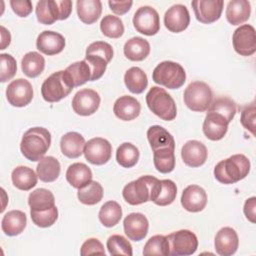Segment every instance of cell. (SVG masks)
<instances>
[{"label":"cell","mask_w":256,"mask_h":256,"mask_svg":"<svg viewBox=\"0 0 256 256\" xmlns=\"http://www.w3.org/2000/svg\"><path fill=\"white\" fill-rule=\"evenodd\" d=\"M28 204L30 206V210H46L55 206V198L50 190L38 188L29 194Z\"/></svg>","instance_id":"cell-38"},{"label":"cell","mask_w":256,"mask_h":256,"mask_svg":"<svg viewBox=\"0 0 256 256\" xmlns=\"http://www.w3.org/2000/svg\"><path fill=\"white\" fill-rule=\"evenodd\" d=\"M175 148H161L153 151L154 166L157 171L163 174L170 173L175 168Z\"/></svg>","instance_id":"cell-37"},{"label":"cell","mask_w":256,"mask_h":256,"mask_svg":"<svg viewBox=\"0 0 256 256\" xmlns=\"http://www.w3.org/2000/svg\"><path fill=\"white\" fill-rule=\"evenodd\" d=\"M141 111L140 102L129 95L119 97L113 106V112L117 118L123 121H131L137 118Z\"/></svg>","instance_id":"cell-24"},{"label":"cell","mask_w":256,"mask_h":256,"mask_svg":"<svg viewBox=\"0 0 256 256\" xmlns=\"http://www.w3.org/2000/svg\"><path fill=\"white\" fill-rule=\"evenodd\" d=\"M80 254L82 256L93 255V254L105 255V250H104L103 244L97 238H89L82 244L80 249Z\"/></svg>","instance_id":"cell-50"},{"label":"cell","mask_w":256,"mask_h":256,"mask_svg":"<svg viewBox=\"0 0 256 256\" xmlns=\"http://www.w3.org/2000/svg\"><path fill=\"white\" fill-rule=\"evenodd\" d=\"M123 51L129 60L142 61L150 53V44L142 37H132L124 44Z\"/></svg>","instance_id":"cell-30"},{"label":"cell","mask_w":256,"mask_h":256,"mask_svg":"<svg viewBox=\"0 0 256 256\" xmlns=\"http://www.w3.org/2000/svg\"><path fill=\"white\" fill-rule=\"evenodd\" d=\"M27 224V217L23 211L11 210L7 212L1 221L2 231L8 236H16L22 233Z\"/></svg>","instance_id":"cell-26"},{"label":"cell","mask_w":256,"mask_h":256,"mask_svg":"<svg viewBox=\"0 0 256 256\" xmlns=\"http://www.w3.org/2000/svg\"><path fill=\"white\" fill-rule=\"evenodd\" d=\"M65 71L70 76L74 87L81 86L85 84L87 81H91V68L89 64L85 61H77L71 65H69Z\"/></svg>","instance_id":"cell-39"},{"label":"cell","mask_w":256,"mask_h":256,"mask_svg":"<svg viewBox=\"0 0 256 256\" xmlns=\"http://www.w3.org/2000/svg\"><path fill=\"white\" fill-rule=\"evenodd\" d=\"M73 82L65 70L51 74L41 86V94L45 101L54 103L68 96L73 90Z\"/></svg>","instance_id":"cell-5"},{"label":"cell","mask_w":256,"mask_h":256,"mask_svg":"<svg viewBox=\"0 0 256 256\" xmlns=\"http://www.w3.org/2000/svg\"><path fill=\"white\" fill-rule=\"evenodd\" d=\"M60 163L53 156L43 157L36 168V173L38 178L46 183L55 181L60 174Z\"/></svg>","instance_id":"cell-33"},{"label":"cell","mask_w":256,"mask_h":256,"mask_svg":"<svg viewBox=\"0 0 256 256\" xmlns=\"http://www.w3.org/2000/svg\"><path fill=\"white\" fill-rule=\"evenodd\" d=\"M36 47L45 55H56L64 49L65 38L58 32L45 30L38 35Z\"/></svg>","instance_id":"cell-23"},{"label":"cell","mask_w":256,"mask_h":256,"mask_svg":"<svg viewBox=\"0 0 256 256\" xmlns=\"http://www.w3.org/2000/svg\"><path fill=\"white\" fill-rule=\"evenodd\" d=\"M255 104L251 103L248 106H245L241 111V124L247 130H249L253 135H255Z\"/></svg>","instance_id":"cell-49"},{"label":"cell","mask_w":256,"mask_h":256,"mask_svg":"<svg viewBox=\"0 0 256 256\" xmlns=\"http://www.w3.org/2000/svg\"><path fill=\"white\" fill-rule=\"evenodd\" d=\"M6 98L14 107H24L33 99V88L31 83L23 78L11 81L6 88Z\"/></svg>","instance_id":"cell-13"},{"label":"cell","mask_w":256,"mask_h":256,"mask_svg":"<svg viewBox=\"0 0 256 256\" xmlns=\"http://www.w3.org/2000/svg\"><path fill=\"white\" fill-rule=\"evenodd\" d=\"M255 210H256V198L251 197L245 201L243 211L246 218L252 223H255Z\"/></svg>","instance_id":"cell-53"},{"label":"cell","mask_w":256,"mask_h":256,"mask_svg":"<svg viewBox=\"0 0 256 256\" xmlns=\"http://www.w3.org/2000/svg\"><path fill=\"white\" fill-rule=\"evenodd\" d=\"M143 255H169V242L164 235L152 236L144 245Z\"/></svg>","instance_id":"cell-44"},{"label":"cell","mask_w":256,"mask_h":256,"mask_svg":"<svg viewBox=\"0 0 256 256\" xmlns=\"http://www.w3.org/2000/svg\"><path fill=\"white\" fill-rule=\"evenodd\" d=\"M133 26L137 32L152 36L160 30V19L158 12L151 6H141L133 16Z\"/></svg>","instance_id":"cell-11"},{"label":"cell","mask_w":256,"mask_h":256,"mask_svg":"<svg viewBox=\"0 0 256 256\" xmlns=\"http://www.w3.org/2000/svg\"><path fill=\"white\" fill-rule=\"evenodd\" d=\"M161 188V180L154 176L145 175L131 181L124 186L122 195L130 205H140L148 201H154Z\"/></svg>","instance_id":"cell-1"},{"label":"cell","mask_w":256,"mask_h":256,"mask_svg":"<svg viewBox=\"0 0 256 256\" xmlns=\"http://www.w3.org/2000/svg\"><path fill=\"white\" fill-rule=\"evenodd\" d=\"M38 22L51 25L57 20L67 19L72 12V1L70 0H40L35 8Z\"/></svg>","instance_id":"cell-7"},{"label":"cell","mask_w":256,"mask_h":256,"mask_svg":"<svg viewBox=\"0 0 256 256\" xmlns=\"http://www.w3.org/2000/svg\"><path fill=\"white\" fill-rule=\"evenodd\" d=\"M147 138L152 151L161 148H175V140L173 136L162 126L153 125L147 130Z\"/></svg>","instance_id":"cell-31"},{"label":"cell","mask_w":256,"mask_h":256,"mask_svg":"<svg viewBox=\"0 0 256 256\" xmlns=\"http://www.w3.org/2000/svg\"><path fill=\"white\" fill-rule=\"evenodd\" d=\"M190 23V15L187 7L183 4L171 6L164 15L165 27L173 33L184 31Z\"/></svg>","instance_id":"cell-17"},{"label":"cell","mask_w":256,"mask_h":256,"mask_svg":"<svg viewBox=\"0 0 256 256\" xmlns=\"http://www.w3.org/2000/svg\"><path fill=\"white\" fill-rule=\"evenodd\" d=\"M66 180L72 187L80 189L92 181V171L84 163H73L66 171Z\"/></svg>","instance_id":"cell-27"},{"label":"cell","mask_w":256,"mask_h":256,"mask_svg":"<svg viewBox=\"0 0 256 256\" xmlns=\"http://www.w3.org/2000/svg\"><path fill=\"white\" fill-rule=\"evenodd\" d=\"M113 57L112 46L104 41L91 43L85 53V61L89 64L92 72L91 81L98 80L106 71L107 64Z\"/></svg>","instance_id":"cell-6"},{"label":"cell","mask_w":256,"mask_h":256,"mask_svg":"<svg viewBox=\"0 0 256 256\" xmlns=\"http://www.w3.org/2000/svg\"><path fill=\"white\" fill-rule=\"evenodd\" d=\"M13 185L22 191H29L36 186L38 176L33 169L27 166H17L11 174Z\"/></svg>","instance_id":"cell-32"},{"label":"cell","mask_w":256,"mask_h":256,"mask_svg":"<svg viewBox=\"0 0 256 256\" xmlns=\"http://www.w3.org/2000/svg\"><path fill=\"white\" fill-rule=\"evenodd\" d=\"M208 156L206 146L198 140L187 141L181 149V157L183 162L189 167L202 166Z\"/></svg>","instance_id":"cell-19"},{"label":"cell","mask_w":256,"mask_h":256,"mask_svg":"<svg viewBox=\"0 0 256 256\" xmlns=\"http://www.w3.org/2000/svg\"><path fill=\"white\" fill-rule=\"evenodd\" d=\"M108 252L111 255H126L132 256L133 250L130 242L122 235H111L106 242Z\"/></svg>","instance_id":"cell-45"},{"label":"cell","mask_w":256,"mask_h":256,"mask_svg":"<svg viewBox=\"0 0 256 256\" xmlns=\"http://www.w3.org/2000/svg\"><path fill=\"white\" fill-rule=\"evenodd\" d=\"M1 38H2V41H1L0 49H5L10 44L11 35H10L9 31H7L6 28L3 26H1Z\"/></svg>","instance_id":"cell-54"},{"label":"cell","mask_w":256,"mask_h":256,"mask_svg":"<svg viewBox=\"0 0 256 256\" xmlns=\"http://www.w3.org/2000/svg\"><path fill=\"white\" fill-rule=\"evenodd\" d=\"M152 79L156 84L168 89H178L186 81V72L177 62L163 61L154 68Z\"/></svg>","instance_id":"cell-8"},{"label":"cell","mask_w":256,"mask_h":256,"mask_svg":"<svg viewBox=\"0 0 256 256\" xmlns=\"http://www.w3.org/2000/svg\"><path fill=\"white\" fill-rule=\"evenodd\" d=\"M146 103L152 113L160 119L171 121L176 118V103L164 88H160L158 86L151 87L146 94Z\"/></svg>","instance_id":"cell-4"},{"label":"cell","mask_w":256,"mask_h":256,"mask_svg":"<svg viewBox=\"0 0 256 256\" xmlns=\"http://www.w3.org/2000/svg\"><path fill=\"white\" fill-rule=\"evenodd\" d=\"M30 215H31L32 222L36 226L46 228V227L52 226L56 222L58 218V209L55 205L46 210H40V211L30 210Z\"/></svg>","instance_id":"cell-46"},{"label":"cell","mask_w":256,"mask_h":256,"mask_svg":"<svg viewBox=\"0 0 256 256\" xmlns=\"http://www.w3.org/2000/svg\"><path fill=\"white\" fill-rule=\"evenodd\" d=\"M76 8L79 19L85 24H93L102 13V3L100 0H78Z\"/></svg>","instance_id":"cell-29"},{"label":"cell","mask_w":256,"mask_h":256,"mask_svg":"<svg viewBox=\"0 0 256 256\" xmlns=\"http://www.w3.org/2000/svg\"><path fill=\"white\" fill-rule=\"evenodd\" d=\"M214 246L217 254L221 256L233 255L239 246V239L236 231L231 227L221 228L215 236Z\"/></svg>","instance_id":"cell-21"},{"label":"cell","mask_w":256,"mask_h":256,"mask_svg":"<svg viewBox=\"0 0 256 256\" xmlns=\"http://www.w3.org/2000/svg\"><path fill=\"white\" fill-rule=\"evenodd\" d=\"M0 63H1V71H0V81L6 82L14 77L17 71V63L15 58L6 53L0 54Z\"/></svg>","instance_id":"cell-48"},{"label":"cell","mask_w":256,"mask_h":256,"mask_svg":"<svg viewBox=\"0 0 256 256\" xmlns=\"http://www.w3.org/2000/svg\"><path fill=\"white\" fill-rule=\"evenodd\" d=\"M181 204L189 212H200L207 204V194L202 187L189 185L182 192Z\"/></svg>","instance_id":"cell-22"},{"label":"cell","mask_w":256,"mask_h":256,"mask_svg":"<svg viewBox=\"0 0 256 256\" xmlns=\"http://www.w3.org/2000/svg\"><path fill=\"white\" fill-rule=\"evenodd\" d=\"M177 195L176 184L170 179L161 180V188L157 198L153 201L158 206H167L174 202Z\"/></svg>","instance_id":"cell-47"},{"label":"cell","mask_w":256,"mask_h":256,"mask_svg":"<svg viewBox=\"0 0 256 256\" xmlns=\"http://www.w3.org/2000/svg\"><path fill=\"white\" fill-rule=\"evenodd\" d=\"M100 96L93 89L79 90L72 99V108L80 116H89L94 114L100 105Z\"/></svg>","instance_id":"cell-15"},{"label":"cell","mask_w":256,"mask_h":256,"mask_svg":"<svg viewBox=\"0 0 256 256\" xmlns=\"http://www.w3.org/2000/svg\"><path fill=\"white\" fill-rule=\"evenodd\" d=\"M77 197L85 205H95L103 198V188L97 181H90L86 186L78 189Z\"/></svg>","instance_id":"cell-41"},{"label":"cell","mask_w":256,"mask_h":256,"mask_svg":"<svg viewBox=\"0 0 256 256\" xmlns=\"http://www.w3.org/2000/svg\"><path fill=\"white\" fill-rule=\"evenodd\" d=\"M249 171V159L243 154H235L216 164L214 176L222 184H233L244 179Z\"/></svg>","instance_id":"cell-3"},{"label":"cell","mask_w":256,"mask_h":256,"mask_svg":"<svg viewBox=\"0 0 256 256\" xmlns=\"http://www.w3.org/2000/svg\"><path fill=\"white\" fill-rule=\"evenodd\" d=\"M124 83L131 93L140 94L147 88L148 78L141 68L131 67L125 72Z\"/></svg>","instance_id":"cell-34"},{"label":"cell","mask_w":256,"mask_h":256,"mask_svg":"<svg viewBox=\"0 0 256 256\" xmlns=\"http://www.w3.org/2000/svg\"><path fill=\"white\" fill-rule=\"evenodd\" d=\"M109 7L111 11L117 15H123L127 13L133 4L132 1L127 0V1H108Z\"/></svg>","instance_id":"cell-52"},{"label":"cell","mask_w":256,"mask_h":256,"mask_svg":"<svg viewBox=\"0 0 256 256\" xmlns=\"http://www.w3.org/2000/svg\"><path fill=\"white\" fill-rule=\"evenodd\" d=\"M234 50L241 56H251L256 52L255 28L249 24L239 26L233 33Z\"/></svg>","instance_id":"cell-12"},{"label":"cell","mask_w":256,"mask_h":256,"mask_svg":"<svg viewBox=\"0 0 256 256\" xmlns=\"http://www.w3.org/2000/svg\"><path fill=\"white\" fill-rule=\"evenodd\" d=\"M98 218L103 226L108 228L113 227L122 218V208L116 201H107L101 206Z\"/></svg>","instance_id":"cell-36"},{"label":"cell","mask_w":256,"mask_h":256,"mask_svg":"<svg viewBox=\"0 0 256 256\" xmlns=\"http://www.w3.org/2000/svg\"><path fill=\"white\" fill-rule=\"evenodd\" d=\"M83 153L89 163L93 165H103L111 158L112 146L108 140L95 137L85 143Z\"/></svg>","instance_id":"cell-14"},{"label":"cell","mask_w":256,"mask_h":256,"mask_svg":"<svg viewBox=\"0 0 256 256\" xmlns=\"http://www.w3.org/2000/svg\"><path fill=\"white\" fill-rule=\"evenodd\" d=\"M169 242V255L187 256L196 252L198 247L197 236L190 230L182 229L166 236Z\"/></svg>","instance_id":"cell-10"},{"label":"cell","mask_w":256,"mask_h":256,"mask_svg":"<svg viewBox=\"0 0 256 256\" xmlns=\"http://www.w3.org/2000/svg\"><path fill=\"white\" fill-rule=\"evenodd\" d=\"M185 105L192 111H206L212 100L213 93L210 86L203 81L191 82L185 89L183 94Z\"/></svg>","instance_id":"cell-9"},{"label":"cell","mask_w":256,"mask_h":256,"mask_svg":"<svg viewBox=\"0 0 256 256\" xmlns=\"http://www.w3.org/2000/svg\"><path fill=\"white\" fill-rule=\"evenodd\" d=\"M138 148L130 142L122 143L116 151V160L118 164L124 168H131L136 165L139 160Z\"/></svg>","instance_id":"cell-40"},{"label":"cell","mask_w":256,"mask_h":256,"mask_svg":"<svg viewBox=\"0 0 256 256\" xmlns=\"http://www.w3.org/2000/svg\"><path fill=\"white\" fill-rule=\"evenodd\" d=\"M10 6L13 12L19 17H27L33 9L32 2L30 0H11Z\"/></svg>","instance_id":"cell-51"},{"label":"cell","mask_w":256,"mask_h":256,"mask_svg":"<svg viewBox=\"0 0 256 256\" xmlns=\"http://www.w3.org/2000/svg\"><path fill=\"white\" fill-rule=\"evenodd\" d=\"M207 110L210 112L221 114L230 123L236 114L237 107H236V103L231 98L226 96H220L212 100Z\"/></svg>","instance_id":"cell-42"},{"label":"cell","mask_w":256,"mask_h":256,"mask_svg":"<svg viewBox=\"0 0 256 256\" xmlns=\"http://www.w3.org/2000/svg\"><path fill=\"white\" fill-rule=\"evenodd\" d=\"M102 33L109 38H120L124 33V25L118 16L107 14L100 22Z\"/></svg>","instance_id":"cell-43"},{"label":"cell","mask_w":256,"mask_h":256,"mask_svg":"<svg viewBox=\"0 0 256 256\" xmlns=\"http://www.w3.org/2000/svg\"><path fill=\"white\" fill-rule=\"evenodd\" d=\"M229 122L221 114L208 111L203 122V133L212 141L221 140L227 133Z\"/></svg>","instance_id":"cell-20"},{"label":"cell","mask_w":256,"mask_h":256,"mask_svg":"<svg viewBox=\"0 0 256 256\" xmlns=\"http://www.w3.org/2000/svg\"><path fill=\"white\" fill-rule=\"evenodd\" d=\"M85 139L77 132H68L61 137L60 148L63 155L68 158H78L84 152Z\"/></svg>","instance_id":"cell-25"},{"label":"cell","mask_w":256,"mask_h":256,"mask_svg":"<svg viewBox=\"0 0 256 256\" xmlns=\"http://www.w3.org/2000/svg\"><path fill=\"white\" fill-rule=\"evenodd\" d=\"M124 232L128 239L132 241H141L148 233L149 222L142 213L134 212L128 214L123 221Z\"/></svg>","instance_id":"cell-18"},{"label":"cell","mask_w":256,"mask_h":256,"mask_svg":"<svg viewBox=\"0 0 256 256\" xmlns=\"http://www.w3.org/2000/svg\"><path fill=\"white\" fill-rule=\"evenodd\" d=\"M251 5L247 0H231L226 7V19L232 25H239L250 17Z\"/></svg>","instance_id":"cell-28"},{"label":"cell","mask_w":256,"mask_h":256,"mask_svg":"<svg viewBox=\"0 0 256 256\" xmlns=\"http://www.w3.org/2000/svg\"><path fill=\"white\" fill-rule=\"evenodd\" d=\"M196 19L203 24L217 21L223 11L222 0H194L191 2Z\"/></svg>","instance_id":"cell-16"},{"label":"cell","mask_w":256,"mask_h":256,"mask_svg":"<svg viewBox=\"0 0 256 256\" xmlns=\"http://www.w3.org/2000/svg\"><path fill=\"white\" fill-rule=\"evenodd\" d=\"M21 68L27 77L35 78L43 72L45 68V59L38 52H28L22 58Z\"/></svg>","instance_id":"cell-35"},{"label":"cell","mask_w":256,"mask_h":256,"mask_svg":"<svg viewBox=\"0 0 256 256\" xmlns=\"http://www.w3.org/2000/svg\"><path fill=\"white\" fill-rule=\"evenodd\" d=\"M51 144V134L43 127H32L28 129L21 140L20 150L23 156L32 161H40Z\"/></svg>","instance_id":"cell-2"}]
</instances>
